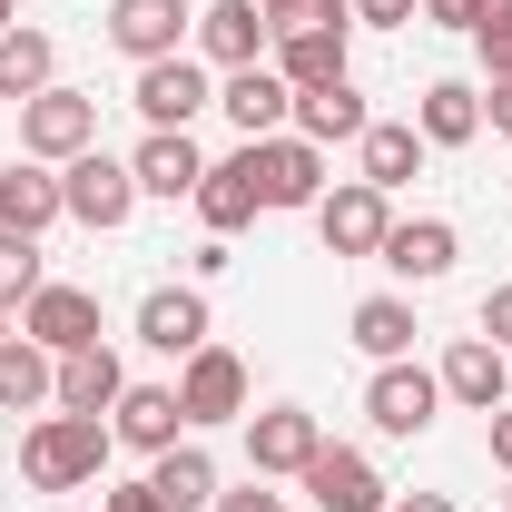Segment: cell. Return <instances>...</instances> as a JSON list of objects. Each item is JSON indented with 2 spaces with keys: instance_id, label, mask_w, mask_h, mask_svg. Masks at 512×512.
I'll return each instance as SVG.
<instances>
[{
  "instance_id": "1",
  "label": "cell",
  "mask_w": 512,
  "mask_h": 512,
  "mask_svg": "<svg viewBox=\"0 0 512 512\" xmlns=\"http://www.w3.org/2000/svg\"><path fill=\"white\" fill-rule=\"evenodd\" d=\"M109 453H119V434H109V414H40L30 434H20V483L30 493H89L99 473H109Z\"/></svg>"
},
{
  "instance_id": "2",
  "label": "cell",
  "mask_w": 512,
  "mask_h": 512,
  "mask_svg": "<svg viewBox=\"0 0 512 512\" xmlns=\"http://www.w3.org/2000/svg\"><path fill=\"white\" fill-rule=\"evenodd\" d=\"M434 414H444V375H434V365L394 355V365H375V375H365V424H375L384 444L434 434Z\"/></svg>"
},
{
  "instance_id": "3",
  "label": "cell",
  "mask_w": 512,
  "mask_h": 512,
  "mask_svg": "<svg viewBox=\"0 0 512 512\" xmlns=\"http://www.w3.org/2000/svg\"><path fill=\"white\" fill-rule=\"evenodd\" d=\"M178 414H188V434H207V424H247V355L207 335L188 365H178Z\"/></svg>"
},
{
  "instance_id": "4",
  "label": "cell",
  "mask_w": 512,
  "mask_h": 512,
  "mask_svg": "<svg viewBox=\"0 0 512 512\" xmlns=\"http://www.w3.org/2000/svg\"><path fill=\"white\" fill-rule=\"evenodd\" d=\"M79 148H99V99L89 89H40V99H20V158H50V168H69Z\"/></svg>"
},
{
  "instance_id": "5",
  "label": "cell",
  "mask_w": 512,
  "mask_h": 512,
  "mask_svg": "<svg viewBox=\"0 0 512 512\" xmlns=\"http://www.w3.org/2000/svg\"><path fill=\"white\" fill-rule=\"evenodd\" d=\"M60 197H69V217L89 237H119L128 217H138V178H128V158H109V148H79L60 168Z\"/></svg>"
},
{
  "instance_id": "6",
  "label": "cell",
  "mask_w": 512,
  "mask_h": 512,
  "mask_svg": "<svg viewBox=\"0 0 512 512\" xmlns=\"http://www.w3.org/2000/svg\"><path fill=\"white\" fill-rule=\"evenodd\" d=\"M128 109L148 128H197V109H217V69L188 60V50H178V60H148L138 89H128Z\"/></svg>"
},
{
  "instance_id": "7",
  "label": "cell",
  "mask_w": 512,
  "mask_h": 512,
  "mask_svg": "<svg viewBox=\"0 0 512 512\" xmlns=\"http://www.w3.org/2000/svg\"><path fill=\"white\" fill-rule=\"evenodd\" d=\"M188 40H197V60L227 79V69H256L266 50H276V20H266V0H207Z\"/></svg>"
},
{
  "instance_id": "8",
  "label": "cell",
  "mask_w": 512,
  "mask_h": 512,
  "mask_svg": "<svg viewBox=\"0 0 512 512\" xmlns=\"http://www.w3.org/2000/svg\"><path fill=\"white\" fill-rule=\"evenodd\" d=\"M316 453H325V424L306 414V404H266V414H247V473H266V483H296Z\"/></svg>"
},
{
  "instance_id": "9",
  "label": "cell",
  "mask_w": 512,
  "mask_h": 512,
  "mask_svg": "<svg viewBox=\"0 0 512 512\" xmlns=\"http://www.w3.org/2000/svg\"><path fill=\"white\" fill-rule=\"evenodd\" d=\"M384 227H394V197L365 188V178H335V188L316 197V237H325V256H375Z\"/></svg>"
},
{
  "instance_id": "10",
  "label": "cell",
  "mask_w": 512,
  "mask_h": 512,
  "mask_svg": "<svg viewBox=\"0 0 512 512\" xmlns=\"http://www.w3.org/2000/svg\"><path fill=\"white\" fill-rule=\"evenodd\" d=\"M434 375H444V404H463V414H503L512 404V355L493 335H453Z\"/></svg>"
},
{
  "instance_id": "11",
  "label": "cell",
  "mask_w": 512,
  "mask_h": 512,
  "mask_svg": "<svg viewBox=\"0 0 512 512\" xmlns=\"http://www.w3.org/2000/svg\"><path fill=\"white\" fill-rule=\"evenodd\" d=\"M256 197H266V207H306V217H316V197H325V148H316V138H296V128L256 138Z\"/></svg>"
},
{
  "instance_id": "12",
  "label": "cell",
  "mask_w": 512,
  "mask_h": 512,
  "mask_svg": "<svg viewBox=\"0 0 512 512\" xmlns=\"http://www.w3.org/2000/svg\"><path fill=\"white\" fill-rule=\"evenodd\" d=\"M188 30H197L188 0H109V50H128L138 69H148V60H178Z\"/></svg>"
},
{
  "instance_id": "13",
  "label": "cell",
  "mask_w": 512,
  "mask_h": 512,
  "mask_svg": "<svg viewBox=\"0 0 512 512\" xmlns=\"http://www.w3.org/2000/svg\"><path fill=\"white\" fill-rule=\"evenodd\" d=\"M207 335H217V325H207V286H148V296H138V345H148V355H178V365H188Z\"/></svg>"
},
{
  "instance_id": "14",
  "label": "cell",
  "mask_w": 512,
  "mask_h": 512,
  "mask_svg": "<svg viewBox=\"0 0 512 512\" xmlns=\"http://www.w3.org/2000/svg\"><path fill=\"white\" fill-rule=\"evenodd\" d=\"M20 335H30L40 355H79V345H99V296L50 276V286H40V296L20 306Z\"/></svg>"
},
{
  "instance_id": "15",
  "label": "cell",
  "mask_w": 512,
  "mask_h": 512,
  "mask_svg": "<svg viewBox=\"0 0 512 512\" xmlns=\"http://www.w3.org/2000/svg\"><path fill=\"white\" fill-rule=\"evenodd\" d=\"M296 483H306V503H316V512H384V503H394V493H384V473H375L355 444H325Z\"/></svg>"
},
{
  "instance_id": "16",
  "label": "cell",
  "mask_w": 512,
  "mask_h": 512,
  "mask_svg": "<svg viewBox=\"0 0 512 512\" xmlns=\"http://www.w3.org/2000/svg\"><path fill=\"white\" fill-rule=\"evenodd\" d=\"M197 227H207V237H237V227H247L256 207H266V197H256V138L247 148H237V158H207V178H197Z\"/></svg>"
},
{
  "instance_id": "17",
  "label": "cell",
  "mask_w": 512,
  "mask_h": 512,
  "mask_svg": "<svg viewBox=\"0 0 512 512\" xmlns=\"http://www.w3.org/2000/svg\"><path fill=\"white\" fill-rule=\"evenodd\" d=\"M453 256H463L453 217H394L384 247H375V266H394L404 286H434V276H453Z\"/></svg>"
},
{
  "instance_id": "18",
  "label": "cell",
  "mask_w": 512,
  "mask_h": 512,
  "mask_svg": "<svg viewBox=\"0 0 512 512\" xmlns=\"http://www.w3.org/2000/svg\"><path fill=\"white\" fill-rule=\"evenodd\" d=\"M109 434H119L128 453H148V463H158L168 444H188V414H178V384H128L119 404H109Z\"/></svg>"
},
{
  "instance_id": "19",
  "label": "cell",
  "mask_w": 512,
  "mask_h": 512,
  "mask_svg": "<svg viewBox=\"0 0 512 512\" xmlns=\"http://www.w3.org/2000/svg\"><path fill=\"white\" fill-rule=\"evenodd\" d=\"M217 109H227V128H237V138H276V128L296 119V89L256 60V69H227V79H217Z\"/></svg>"
},
{
  "instance_id": "20",
  "label": "cell",
  "mask_w": 512,
  "mask_h": 512,
  "mask_svg": "<svg viewBox=\"0 0 512 512\" xmlns=\"http://www.w3.org/2000/svg\"><path fill=\"white\" fill-rule=\"evenodd\" d=\"M60 217H69V197H60V168H50V158H10V168H0V227L50 237Z\"/></svg>"
},
{
  "instance_id": "21",
  "label": "cell",
  "mask_w": 512,
  "mask_h": 512,
  "mask_svg": "<svg viewBox=\"0 0 512 512\" xmlns=\"http://www.w3.org/2000/svg\"><path fill=\"white\" fill-rule=\"evenodd\" d=\"M128 178H138V197H197L207 158H197L188 128H148V138L128 148Z\"/></svg>"
},
{
  "instance_id": "22",
  "label": "cell",
  "mask_w": 512,
  "mask_h": 512,
  "mask_svg": "<svg viewBox=\"0 0 512 512\" xmlns=\"http://www.w3.org/2000/svg\"><path fill=\"white\" fill-rule=\"evenodd\" d=\"M345 50H355V20H335V30H276L266 69L286 89H325V79H345Z\"/></svg>"
},
{
  "instance_id": "23",
  "label": "cell",
  "mask_w": 512,
  "mask_h": 512,
  "mask_svg": "<svg viewBox=\"0 0 512 512\" xmlns=\"http://www.w3.org/2000/svg\"><path fill=\"white\" fill-rule=\"evenodd\" d=\"M296 138H316V148H335V138H365L375 128V109H365V89H355V69L345 79H325V89H296Z\"/></svg>"
},
{
  "instance_id": "24",
  "label": "cell",
  "mask_w": 512,
  "mask_h": 512,
  "mask_svg": "<svg viewBox=\"0 0 512 512\" xmlns=\"http://www.w3.org/2000/svg\"><path fill=\"white\" fill-rule=\"evenodd\" d=\"M119 394H128V365H119V345H109V335H99V345H79V355H60V394H50L60 414H109Z\"/></svg>"
},
{
  "instance_id": "25",
  "label": "cell",
  "mask_w": 512,
  "mask_h": 512,
  "mask_svg": "<svg viewBox=\"0 0 512 512\" xmlns=\"http://www.w3.org/2000/svg\"><path fill=\"white\" fill-rule=\"evenodd\" d=\"M414 168H424V128L414 119H375L365 128V138H355V178H365V188H414Z\"/></svg>"
},
{
  "instance_id": "26",
  "label": "cell",
  "mask_w": 512,
  "mask_h": 512,
  "mask_svg": "<svg viewBox=\"0 0 512 512\" xmlns=\"http://www.w3.org/2000/svg\"><path fill=\"white\" fill-rule=\"evenodd\" d=\"M414 128H424V148H473L483 138V89L473 79H434L414 99Z\"/></svg>"
},
{
  "instance_id": "27",
  "label": "cell",
  "mask_w": 512,
  "mask_h": 512,
  "mask_svg": "<svg viewBox=\"0 0 512 512\" xmlns=\"http://www.w3.org/2000/svg\"><path fill=\"white\" fill-rule=\"evenodd\" d=\"M414 296H365L355 316H345V345L365 355V365H394V355H414Z\"/></svg>"
},
{
  "instance_id": "28",
  "label": "cell",
  "mask_w": 512,
  "mask_h": 512,
  "mask_svg": "<svg viewBox=\"0 0 512 512\" xmlns=\"http://www.w3.org/2000/svg\"><path fill=\"white\" fill-rule=\"evenodd\" d=\"M148 483H158V503H168V512H207V503H217V453L188 434V444H168L158 463H148Z\"/></svg>"
},
{
  "instance_id": "29",
  "label": "cell",
  "mask_w": 512,
  "mask_h": 512,
  "mask_svg": "<svg viewBox=\"0 0 512 512\" xmlns=\"http://www.w3.org/2000/svg\"><path fill=\"white\" fill-rule=\"evenodd\" d=\"M60 394V355H40L20 325H10V345H0V414H40Z\"/></svg>"
},
{
  "instance_id": "30",
  "label": "cell",
  "mask_w": 512,
  "mask_h": 512,
  "mask_svg": "<svg viewBox=\"0 0 512 512\" xmlns=\"http://www.w3.org/2000/svg\"><path fill=\"white\" fill-rule=\"evenodd\" d=\"M60 79V40L50 30H0V99H40Z\"/></svg>"
},
{
  "instance_id": "31",
  "label": "cell",
  "mask_w": 512,
  "mask_h": 512,
  "mask_svg": "<svg viewBox=\"0 0 512 512\" xmlns=\"http://www.w3.org/2000/svg\"><path fill=\"white\" fill-rule=\"evenodd\" d=\"M50 286V266H40V237H20V227H0V306L20 316L30 296Z\"/></svg>"
},
{
  "instance_id": "32",
  "label": "cell",
  "mask_w": 512,
  "mask_h": 512,
  "mask_svg": "<svg viewBox=\"0 0 512 512\" xmlns=\"http://www.w3.org/2000/svg\"><path fill=\"white\" fill-rule=\"evenodd\" d=\"M473 50H483V79H512V0H483Z\"/></svg>"
},
{
  "instance_id": "33",
  "label": "cell",
  "mask_w": 512,
  "mask_h": 512,
  "mask_svg": "<svg viewBox=\"0 0 512 512\" xmlns=\"http://www.w3.org/2000/svg\"><path fill=\"white\" fill-rule=\"evenodd\" d=\"M207 512H286V493H276V483H266V473H247V483H237V493H227V483H217V503Z\"/></svg>"
},
{
  "instance_id": "34",
  "label": "cell",
  "mask_w": 512,
  "mask_h": 512,
  "mask_svg": "<svg viewBox=\"0 0 512 512\" xmlns=\"http://www.w3.org/2000/svg\"><path fill=\"white\" fill-rule=\"evenodd\" d=\"M99 512H168V503H158V483L138 473V483H99Z\"/></svg>"
},
{
  "instance_id": "35",
  "label": "cell",
  "mask_w": 512,
  "mask_h": 512,
  "mask_svg": "<svg viewBox=\"0 0 512 512\" xmlns=\"http://www.w3.org/2000/svg\"><path fill=\"white\" fill-rule=\"evenodd\" d=\"M414 20H434V30H463V40H473V20H483V0H414Z\"/></svg>"
},
{
  "instance_id": "36",
  "label": "cell",
  "mask_w": 512,
  "mask_h": 512,
  "mask_svg": "<svg viewBox=\"0 0 512 512\" xmlns=\"http://www.w3.org/2000/svg\"><path fill=\"white\" fill-rule=\"evenodd\" d=\"M355 10V30H404L414 20V0H345Z\"/></svg>"
},
{
  "instance_id": "37",
  "label": "cell",
  "mask_w": 512,
  "mask_h": 512,
  "mask_svg": "<svg viewBox=\"0 0 512 512\" xmlns=\"http://www.w3.org/2000/svg\"><path fill=\"white\" fill-rule=\"evenodd\" d=\"M483 335H493V345H503V355H512V276H503V286H493V296H483Z\"/></svg>"
},
{
  "instance_id": "38",
  "label": "cell",
  "mask_w": 512,
  "mask_h": 512,
  "mask_svg": "<svg viewBox=\"0 0 512 512\" xmlns=\"http://www.w3.org/2000/svg\"><path fill=\"white\" fill-rule=\"evenodd\" d=\"M227 266H237V256H227V237H207V247L188 256V286H217V276H227Z\"/></svg>"
},
{
  "instance_id": "39",
  "label": "cell",
  "mask_w": 512,
  "mask_h": 512,
  "mask_svg": "<svg viewBox=\"0 0 512 512\" xmlns=\"http://www.w3.org/2000/svg\"><path fill=\"white\" fill-rule=\"evenodd\" d=\"M483 128L512 138V79H483Z\"/></svg>"
},
{
  "instance_id": "40",
  "label": "cell",
  "mask_w": 512,
  "mask_h": 512,
  "mask_svg": "<svg viewBox=\"0 0 512 512\" xmlns=\"http://www.w3.org/2000/svg\"><path fill=\"white\" fill-rule=\"evenodd\" d=\"M483 424H493V463L512 473V404H503V414H483Z\"/></svg>"
},
{
  "instance_id": "41",
  "label": "cell",
  "mask_w": 512,
  "mask_h": 512,
  "mask_svg": "<svg viewBox=\"0 0 512 512\" xmlns=\"http://www.w3.org/2000/svg\"><path fill=\"white\" fill-rule=\"evenodd\" d=\"M384 512H453V493H394Z\"/></svg>"
},
{
  "instance_id": "42",
  "label": "cell",
  "mask_w": 512,
  "mask_h": 512,
  "mask_svg": "<svg viewBox=\"0 0 512 512\" xmlns=\"http://www.w3.org/2000/svg\"><path fill=\"white\" fill-rule=\"evenodd\" d=\"M0 30H20V0H0Z\"/></svg>"
},
{
  "instance_id": "43",
  "label": "cell",
  "mask_w": 512,
  "mask_h": 512,
  "mask_svg": "<svg viewBox=\"0 0 512 512\" xmlns=\"http://www.w3.org/2000/svg\"><path fill=\"white\" fill-rule=\"evenodd\" d=\"M286 10H296V0H266V20H286Z\"/></svg>"
},
{
  "instance_id": "44",
  "label": "cell",
  "mask_w": 512,
  "mask_h": 512,
  "mask_svg": "<svg viewBox=\"0 0 512 512\" xmlns=\"http://www.w3.org/2000/svg\"><path fill=\"white\" fill-rule=\"evenodd\" d=\"M10 325H20V316H10V306H0V345H10Z\"/></svg>"
},
{
  "instance_id": "45",
  "label": "cell",
  "mask_w": 512,
  "mask_h": 512,
  "mask_svg": "<svg viewBox=\"0 0 512 512\" xmlns=\"http://www.w3.org/2000/svg\"><path fill=\"white\" fill-rule=\"evenodd\" d=\"M60 512H79V503H60Z\"/></svg>"
},
{
  "instance_id": "46",
  "label": "cell",
  "mask_w": 512,
  "mask_h": 512,
  "mask_svg": "<svg viewBox=\"0 0 512 512\" xmlns=\"http://www.w3.org/2000/svg\"><path fill=\"white\" fill-rule=\"evenodd\" d=\"M503 512H512V503H503Z\"/></svg>"
}]
</instances>
